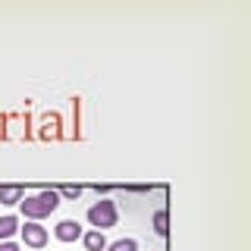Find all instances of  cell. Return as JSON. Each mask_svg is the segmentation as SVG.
I'll use <instances>...</instances> for the list:
<instances>
[{
    "label": "cell",
    "mask_w": 251,
    "mask_h": 251,
    "mask_svg": "<svg viewBox=\"0 0 251 251\" xmlns=\"http://www.w3.org/2000/svg\"><path fill=\"white\" fill-rule=\"evenodd\" d=\"M19 207H22V217H25V220H31V223H41L44 217H50L53 210L60 207V195H57V188H44V192H38V195L22 198Z\"/></svg>",
    "instance_id": "1"
},
{
    "label": "cell",
    "mask_w": 251,
    "mask_h": 251,
    "mask_svg": "<svg viewBox=\"0 0 251 251\" xmlns=\"http://www.w3.org/2000/svg\"><path fill=\"white\" fill-rule=\"evenodd\" d=\"M88 223H91V229H113L116 223H120V207H116V201L113 198H100V201H94L91 207H88Z\"/></svg>",
    "instance_id": "2"
},
{
    "label": "cell",
    "mask_w": 251,
    "mask_h": 251,
    "mask_svg": "<svg viewBox=\"0 0 251 251\" xmlns=\"http://www.w3.org/2000/svg\"><path fill=\"white\" fill-rule=\"evenodd\" d=\"M19 235H22V242H25V248H35V251L47 248V242H50V232H47V226L31 223V220H25V226H19Z\"/></svg>",
    "instance_id": "3"
},
{
    "label": "cell",
    "mask_w": 251,
    "mask_h": 251,
    "mask_svg": "<svg viewBox=\"0 0 251 251\" xmlns=\"http://www.w3.org/2000/svg\"><path fill=\"white\" fill-rule=\"evenodd\" d=\"M82 223H78V220H60V223L57 226H53V239H57V242H66V245H69V242H78V239H82Z\"/></svg>",
    "instance_id": "4"
},
{
    "label": "cell",
    "mask_w": 251,
    "mask_h": 251,
    "mask_svg": "<svg viewBox=\"0 0 251 251\" xmlns=\"http://www.w3.org/2000/svg\"><path fill=\"white\" fill-rule=\"evenodd\" d=\"M82 245L88 251H104L107 248V235L100 229H88V232H82Z\"/></svg>",
    "instance_id": "5"
},
{
    "label": "cell",
    "mask_w": 251,
    "mask_h": 251,
    "mask_svg": "<svg viewBox=\"0 0 251 251\" xmlns=\"http://www.w3.org/2000/svg\"><path fill=\"white\" fill-rule=\"evenodd\" d=\"M16 232H19V217H13V214L0 217V242H10Z\"/></svg>",
    "instance_id": "6"
},
{
    "label": "cell",
    "mask_w": 251,
    "mask_h": 251,
    "mask_svg": "<svg viewBox=\"0 0 251 251\" xmlns=\"http://www.w3.org/2000/svg\"><path fill=\"white\" fill-rule=\"evenodd\" d=\"M25 198V192H22V185H0V204H19Z\"/></svg>",
    "instance_id": "7"
},
{
    "label": "cell",
    "mask_w": 251,
    "mask_h": 251,
    "mask_svg": "<svg viewBox=\"0 0 251 251\" xmlns=\"http://www.w3.org/2000/svg\"><path fill=\"white\" fill-rule=\"evenodd\" d=\"M104 251H138V242L135 239H116V242H107Z\"/></svg>",
    "instance_id": "8"
},
{
    "label": "cell",
    "mask_w": 251,
    "mask_h": 251,
    "mask_svg": "<svg viewBox=\"0 0 251 251\" xmlns=\"http://www.w3.org/2000/svg\"><path fill=\"white\" fill-rule=\"evenodd\" d=\"M154 232L167 235V210H157V214H154Z\"/></svg>",
    "instance_id": "9"
},
{
    "label": "cell",
    "mask_w": 251,
    "mask_h": 251,
    "mask_svg": "<svg viewBox=\"0 0 251 251\" xmlns=\"http://www.w3.org/2000/svg\"><path fill=\"white\" fill-rule=\"evenodd\" d=\"M57 195H60V198H73V201H75L78 195H82V185H63Z\"/></svg>",
    "instance_id": "10"
},
{
    "label": "cell",
    "mask_w": 251,
    "mask_h": 251,
    "mask_svg": "<svg viewBox=\"0 0 251 251\" xmlns=\"http://www.w3.org/2000/svg\"><path fill=\"white\" fill-rule=\"evenodd\" d=\"M0 251H19V245L16 242H0Z\"/></svg>",
    "instance_id": "11"
}]
</instances>
